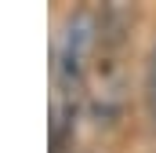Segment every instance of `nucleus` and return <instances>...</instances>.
Instances as JSON below:
<instances>
[{"label":"nucleus","mask_w":156,"mask_h":153,"mask_svg":"<svg viewBox=\"0 0 156 153\" xmlns=\"http://www.w3.org/2000/svg\"><path fill=\"white\" fill-rule=\"evenodd\" d=\"M149 110L156 117V55H153V66H149Z\"/></svg>","instance_id":"1"}]
</instances>
